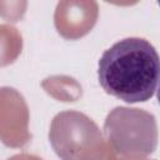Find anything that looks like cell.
I'll return each mask as SVG.
<instances>
[{"mask_svg": "<svg viewBox=\"0 0 160 160\" xmlns=\"http://www.w3.org/2000/svg\"><path fill=\"white\" fill-rule=\"evenodd\" d=\"M160 61L142 38L119 40L99 60L98 79L105 92L129 104L150 100L158 89Z\"/></svg>", "mask_w": 160, "mask_h": 160, "instance_id": "1", "label": "cell"}, {"mask_svg": "<svg viewBox=\"0 0 160 160\" xmlns=\"http://www.w3.org/2000/svg\"><path fill=\"white\" fill-rule=\"evenodd\" d=\"M105 134L119 154L146 155L155 150L158 132L154 115L129 108H115L106 118Z\"/></svg>", "mask_w": 160, "mask_h": 160, "instance_id": "2", "label": "cell"}]
</instances>
